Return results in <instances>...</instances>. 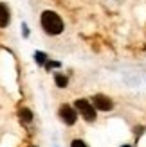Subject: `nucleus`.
<instances>
[{
	"mask_svg": "<svg viewBox=\"0 0 146 147\" xmlns=\"http://www.w3.org/2000/svg\"><path fill=\"white\" fill-rule=\"evenodd\" d=\"M76 109L79 111V115L83 117L87 122H94L96 120V106L87 99H78L76 100Z\"/></svg>",
	"mask_w": 146,
	"mask_h": 147,
	"instance_id": "f03ea898",
	"label": "nucleus"
},
{
	"mask_svg": "<svg viewBox=\"0 0 146 147\" xmlns=\"http://www.w3.org/2000/svg\"><path fill=\"white\" fill-rule=\"evenodd\" d=\"M123 147H130V145H123Z\"/></svg>",
	"mask_w": 146,
	"mask_h": 147,
	"instance_id": "9d476101",
	"label": "nucleus"
},
{
	"mask_svg": "<svg viewBox=\"0 0 146 147\" xmlns=\"http://www.w3.org/2000/svg\"><path fill=\"white\" fill-rule=\"evenodd\" d=\"M42 27H43V31H45L47 34H60L63 31V22L60 18V14L54 13V11H43L42 13Z\"/></svg>",
	"mask_w": 146,
	"mask_h": 147,
	"instance_id": "f257e3e1",
	"label": "nucleus"
},
{
	"mask_svg": "<svg viewBox=\"0 0 146 147\" xmlns=\"http://www.w3.org/2000/svg\"><path fill=\"white\" fill-rule=\"evenodd\" d=\"M34 61L38 65H43V63H45V54H43V52H34Z\"/></svg>",
	"mask_w": 146,
	"mask_h": 147,
	"instance_id": "6e6552de",
	"label": "nucleus"
},
{
	"mask_svg": "<svg viewBox=\"0 0 146 147\" xmlns=\"http://www.w3.org/2000/svg\"><path fill=\"white\" fill-rule=\"evenodd\" d=\"M54 81H56V84L60 86V88H65V86H67V83H69V79L65 77V76H61V74H56Z\"/></svg>",
	"mask_w": 146,
	"mask_h": 147,
	"instance_id": "0eeeda50",
	"label": "nucleus"
},
{
	"mask_svg": "<svg viewBox=\"0 0 146 147\" xmlns=\"http://www.w3.org/2000/svg\"><path fill=\"white\" fill-rule=\"evenodd\" d=\"M60 119H61L65 124H67V126H72V124L76 122V119H78V113H76L70 106L65 104V106L60 108Z\"/></svg>",
	"mask_w": 146,
	"mask_h": 147,
	"instance_id": "20e7f679",
	"label": "nucleus"
},
{
	"mask_svg": "<svg viewBox=\"0 0 146 147\" xmlns=\"http://www.w3.org/2000/svg\"><path fill=\"white\" fill-rule=\"evenodd\" d=\"M29 147H36V145H29Z\"/></svg>",
	"mask_w": 146,
	"mask_h": 147,
	"instance_id": "9b49d317",
	"label": "nucleus"
},
{
	"mask_svg": "<svg viewBox=\"0 0 146 147\" xmlns=\"http://www.w3.org/2000/svg\"><path fill=\"white\" fill-rule=\"evenodd\" d=\"M20 119L24 120V122H31L33 120V113L29 111L27 108H24V109H20Z\"/></svg>",
	"mask_w": 146,
	"mask_h": 147,
	"instance_id": "423d86ee",
	"label": "nucleus"
},
{
	"mask_svg": "<svg viewBox=\"0 0 146 147\" xmlns=\"http://www.w3.org/2000/svg\"><path fill=\"white\" fill-rule=\"evenodd\" d=\"M92 104L96 106V109H101V111H110V109L114 108V102L110 97H106V95L103 93H98L92 97Z\"/></svg>",
	"mask_w": 146,
	"mask_h": 147,
	"instance_id": "7ed1b4c3",
	"label": "nucleus"
},
{
	"mask_svg": "<svg viewBox=\"0 0 146 147\" xmlns=\"http://www.w3.org/2000/svg\"><path fill=\"white\" fill-rule=\"evenodd\" d=\"M70 147H87V144L83 140H74V142L70 144Z\"/></svg>",
	"mask_w": 146,
	"mask_h": 147,
	"instance_id": "1a4fd4ad",
	"label": "nucleus"
},
{
	"mask_svg": "<svg viewBox=\"0 0 146 147\" xmlns=\"http://www.w3.org/2000/svg\"><path fill=\"white\" fill-rule=\"evenodd\" d=\"M9 20H11L9 7H7L4 2H0V27H7L9 25Z\"/></svg>",
	"mask_w": 146,
	"mask_h": 147,
	"instance_id": "39448f33",
	"label": "nucleus"
}]
</instances>
